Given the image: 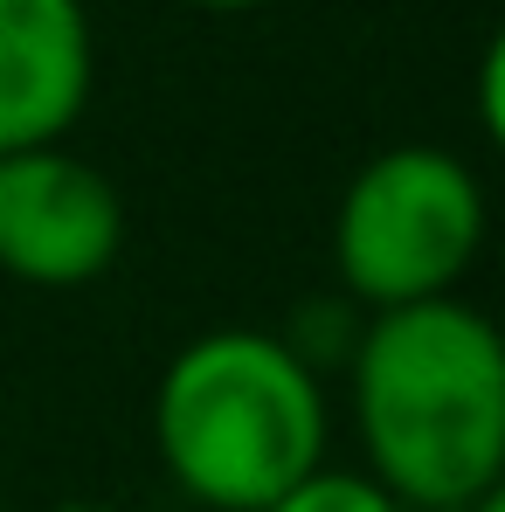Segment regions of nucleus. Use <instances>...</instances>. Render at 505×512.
<instances>
[{
	"label": "nucleus",
	"instance_id": "7",
	"mask_svg": "<svg viewBox=\"0 0 505 512\" xmlns=\"http://www.w3.org/2000/svg\"><path fill=\"white\" fill-rule=\"evenodd\" d=\"M478 125L505 153V21H499V35L485 42V63H478Z\"/></svg>",
	"mask_w": 505,
	"mask_h": 512
},
{
	"label": "nucleus",
	"instance_id": "9",
	"mask_svg": "<svg viewBox=\"0 0 505 512\" xmlns=\"http://www.w3.org/2000/svg\"><path fill=\"white\" fill-rule=\"evenodd\" d=\"M201 7H263V0H201Z\"/></svg>",
	"mask_w": 505,
	"mask_h": 512
},
{
	"label": "nucleus",
	"instance_id": "3",
	"mask_svg": "<svg viewBox=\"0 0 505 512\" xmlns=\"http://www.w3.org/2000/svg\"><path fill=\"white\" fill-rule=\"evenodd\" d=\"M485 222H492L485 187L457 153L388 146L339 194L333 270L374 312L457 298V277L485 250Z\"/></svg>",
	"mask_w": 505,
	"mask_h": 512
},
{
	"label": "nucleus",
	"instance_id": "8",
	"mask_svg": "<svg viewBox=\"0 0 505 512\" xmlns=\"http://www.w3.org/2000/svg\"><path fill=\"white\" fill-rule=\"evenodd\" d=\"M471 512H505V471L485 485V492H478V499H471Z\"/></svg>",
	"mask_w": 505,
	"mask_h": 512
},
{
	"label": "nucleus",
	"instance_id": "6",
	"mask_svg": "<svg viewBox=\"0 0 505 512\" xmlns=\"http://www.w3.org/2000/svg\"><path fill=\"white\" fill-rule=\"evenodd\" d=\"M263 512H409L388 485H374L367 471H333V464H319L312 478H298L277 506Z\"/></svg>",
	"mask_w": 505,
	"mask_h": 512
},
{
	"label": "nucleus",
	"instance_id": "4",
	"mask_svg": "<svg viewBox=\"0 0 505 512\" xmlns=\"http://www.w3.org/2000/svg\"><path fill=\"white\" fill-rule=\"evenodd\" d=\"M125 250V201L104 173L63 153H0V270L35 291H84Z\"/></svg>",
	"mask_w": 505,
	"mask_h": 512
},
{
	"label": "nucleus",
	"instance_id": "5",
	"mask_svg": "<svg viewBox=\"0 0 505 512\" xmlns=\"http://www.w3.org/2000/svg\"><path fill=\"white\" fill-rule=\"evenodd\" d=\"M97 42L84 0H0V153L63 146L84 118Z\"/></svg>",
	"mask_w": 505,
	"mask_h": 512
},
{
	"label": "nucleus",
	"instance_id": "1",
	"mask_svg": "<svg viewBox=\"0 0 505 512\" xmlns=\"http://www.w3.org/2000/svg\"><path fill=\"white\" fill-rule=\"evenodd\" d=\"M367 478L402 506L471 512L505 471V333L464 298L374 312L353 340Z\"/></svg>",
	"mask_w": 505,
	"mask_h": 512
},
{
	"label": "nucleus",
	"instance_id": "2",
	"mask_svg": "<svg viewBox=\"0 0 505 512\" xmlns=\"http://www.w3.org/2000/svg\"><path fill=\"white\" fill-rule=\"evenodd\" d=\"M153 443L187 499L208 512H263L326 464V388L291 340L222 326L167 360Z\"/></svg>",
	"mask_w": 505,
	"mask_h": 512
}]
</instances>
